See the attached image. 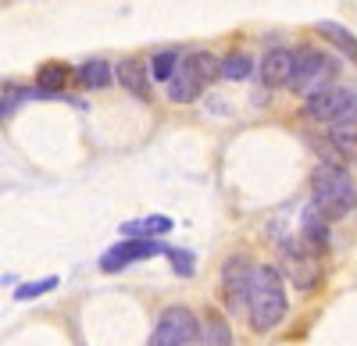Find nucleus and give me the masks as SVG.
<instances>
[{
    "label": "nucleus",
    "instance_id": "nucleus-20",
    "mask_svg": "<svg viewBox=\"0 0 357 346\" xmlns=\"http://www.w3.org/2000/svg\"><path fill=\"white\" fill-rule=\"evenodd\" d=\"M178 68V54L175 50H161V54H154L151 57V75L158 79V82H168V75Z\"/></svg>",
    "mask_w": 357,
    "mask_h": 346
},
{
    "label": "nucleus",
    "instance_id": "nucleus-22",
    "mask_svg": "<svg viewBox=\"0 0 357 346\" xmlns=\"http://www.w3.org/2000/svg\"><path fill=\"white\" fill-rule=\"evenodd\" d=\"M168 257H172V268H175L178 275H193V261H190L186 250H168Z\"/></svg>",
    "mask_w": 357,
    "mask_h": 346
},
{
    "label": "nucleus",
    "instance_id": "nucleus-18",
    "mask_svg": "<svg viewBox=\"0 0 357 346\" xmlns=\"http://www.w3.org/2000/svg\"><path fill=\"white\" fill-rule=\"evenodd\" d=\"M186 61L193 65V72L200 75L204 86H211L215 79H222V72H218V57H215V54H204V50H200V54H190Z\"/></svg>",
    "mask_w": 357,
    "mask_h": 346
},
{
    "label": "nucleus",
    "instance_id": "nucleus-8",
    "mask_svg": "<svg viewBox=\"0 0 357 346\" xmlns=\"http://www.w3.org/2000/svg\"><path fill=\"white\" fill-rule=\"evenodd\" d=\"M289 72H293V50L286 47H272L264 57H261V82L268 90H279V86L289 82Z\"/></svg>",
    "mask_w": 357,
    "mask_h": 346
},
{
    "label": "nucleus",
    "instance_id": "nucleus-24",
    "mask_svg": "<svg viewBox=\"0 0 357 346\" xmlns=\"http://www.w3.org/2000/svg\"><path fill=\"white\" fill-rule=\"evenodd\" d=\"M354 161H357V157H354Z\"/></svg>",
    "mask_w": 357,
    "mask_h": 346
},
{
    "label": "nucleus",
    "instance_id": "nucleus-7",
    "mask_svg": "<svg viewBox=\"0 0 357 346\" xmlns=\"http://www.w3.org/2000/svg\"><path fill=\"white\" fill-rule=\"evenodd\" d=\"M154 253H168L161 243H154L151 236H139V239H129V243H118L104 253V261L100 268L104 272H118V268H126L132 261H143V257H154Z\"/></svg>",
    "mask_w": 357,
    "mask_h": 346
},
{
    "label": "nucleus",
    "instance_id": "nucleus-1",
    "mask_svg": "<svg viewBox=\"0 0 357 346\" xmlns=\"http://www.w3.org/2000/svg\"><path fill=\"white\" fill-rule=\"evenodd\" d=\"M247 310H250V325L254 332H272L286 318V282L275 268H250L247 282Z\"/></svg>",
    "mask_w": 357,
    "mask_h": 346
},
{
    "label": "nucleus",
    "instance_id": "nucleus-19",
    "mask_svg": "<svg viewBox=\"0 0 357 346\" xmlns=\"http://www.w3.org/2000/svg\"><path fill=\"white\" fill-rule=\"evenodd\" d=\"M172 228V218H146V221H129L126 236H161Z\"/></svg>",
    "mask_w": 357,
    "mask_h": 346
},
{
    "label": "nucleus",
    "instance_id": "nucleus-10",
    "mask_svg": "<svg viewBox=\"0 0 357 346\" xmlns=\"http://www.w3.org/2000/svg\"><path fill=\"white\" fill-rule=\"evenodd\" d=\"M247 282H250V265L243 261V257H229V265L222 272V285H225L229 307H240L247 300Z\"/></svg>",
    "mask_w": 357,
    "mask_h": 346
},
{
    "label": "nucleus",
    "instance_id": "nucleus-14",
    "mask_svg": "<svg viewBox=\"0 0 357 346\" xmlns=\"http://www.w3.org/2000/svg\"><path fill=\"white\" fill-rule=\"evenodd\" d=\"M79 82L86 86V90H107L111 86V65L104 61V57H93V61H86L79 68Z\"/></svg>",
    "mask_w": 357,
    "mask_h": 346
},
{
    "label": "nucleus",
    "instance_id": "nucleus-11",
    "mask_svg": "<svg viewBox=\"0 0 357 346\" xmlns=\"http://www.w3.org/2000/svg\"><path fill=\"white\" fill-rule=\"evenodd\" d=\"M118 82H122V90H129L132 97L139 100H151V72H146L143 61H136V57H126L122 65H118Z\"/></svg>",
    "mask_w": 357,
    "mask_h": 346
},
{
    "label": "nucleus",
    "instance_id": "nucleus-5",
    "mask_svg": "<svg viewBox=\"0 0 357 346\" xmlns=\"http://www.w3.org/2000/svg\"><path fill=\"white\" fill-rule=\"evenodd\" d=\"M146 346H200V325L186 307H165Z\"/></svg>",
    "mask_w": 357,
    "mask_h": 346
},
{
    "label": "nucleus",
    "instance_id": "nucleus-17",
    "mask_svg": "<svg viewBox=\"0 0 357 346\" xmlns=\"http://www.w3.org/2000/svg\"><path fill=\"white\" fill-rule=\"evenodd\" d=\"M218 72H222V79H229V82H243L250 72H254V61L247 54H229L225 61H218Z\"/></svg>",
    "mask_w": 357,
    "mask_h": 346
},
{
    "label": "nucleus",
    "instance_id": "nucleus-13",
    "mask_svg": "<svg viewBox=\"0 0 357 346\" xmlns=\"http://www.w3.org/2000/svg\"><path fill=\"white\" fill-rule=\"evenodd\" d=\"M318 33L329 40V43H336V47L350 57V61L357 65V36L350 33V29H343L340 22H318Z\"/></svg>",
    "mask_w": 357,
    "mask_h": 346
},
{
    "label": "nucleus",
    "instance_id": "nucleus-6",
    "mask_svg": "<svg viewBox=\"0 0 357 346\" xmlns=\"http://www.w3.org/2000/svg\"><path fill=\"white\" fill-rule=\"evenodd\" d=\"M282 268L286 275L293 278V285H301V290H311L321 275V261H318V250H311L304 239L301 243H286L282 246Z\"/></svg>",
    "mask_w": 357,
    "mask_h": 346
},
{
    "label": "nucleus",
    "instance_id": "nucleus-3",
    "mask_svg": "<svg viewBox=\"0 0 357 346\" xmlns=\"http://www.w3.org/2000/svg\"><path fill=\"white\" fill-rule=\"evenodd\" d=\"M304 114L311 122H321V125H333L336 132H347V129L357 125V90H350V86H325V90L307 97Z\"/></svg>",
    "mask_w": 357,
    "mask_h": 346
},
{
    "label": "nucleus",
    "instance_id": "nucleus-12",
    "mask_svg": "<svg viewBox=\"0 0 357 346\" xmlns=\"http://www.w3.org/2000/svg\"><path fill=\"white\" fill-rule=\"evenodd\" d=\"M301 228H304V243L311 246V250H321L325 243H329V221L321 218V211L311 204L307 211H304V221H301Z\"/></svg>",
    "mask_w": 357,
    "mask_h": 346
},
{
    "label": "nucleus",
    "instance_id": "nucleus-4",
    "mask_svg": "<svg viewBox=\"0 0 357 346\" xmlns=\"http://www.w3.org/2000/svg\"><path fill=\"white\" fill-rule=\"evenodd\" d=\"M333 75H336V61H333V57H325V54L304 47V50L293 54V72H289L286 86L296 97H311V93L325 90V86L333 82Z\"/></svg>",
    "mask_w": 357,
    "mask_h": 346
},
{
    "label": "nucleus",
    "instance_id": "nucleus-21",
    "mask_svg": "<svg viewBox=\"0 0 357 346\" xmlns=\"http://www.w3.org/2000/svg\"><path fill=\"white\" fill-rule=\"evenodd\" d=\"M57 285V278L50 275V278H40V282H29V285H22V290H15V300H33V297H40V293H50Z\"/></svg>",
    "mask_w": 357,
    "mask_h": 346
},
{
    "label": "nucleus",
    "instance_id": "nucleus-23",
    "mask_svg": "<svg viewBox=\"0 0 357 346\" xmlns=\"http://www.w3.org/2000/svg\"><path fill=\"white\" fill-rule=\"evenodd\" d=\"M4 114H8V107H4V100H0V122H4Z\"/></svg>",
    "mask_w": 357,
    "mask_h": 346
},
{
    "label": "nucleus",
    "instance_id": "nucleus-15",
    "mask_svg": "<svg viewBox=\"0 0 357 346\" xmlns=\"http://www.w3.org/2000/svg\"><path fill=\"white\" fill-rule=\"evenodd\" d=\"M36 86L43 93H61L68 86V68L61 61H47L40 72H36Z\"/></svg>",
    "mask_w": 357,
    "mask_h": 346
},
{
    "label": "nucleus",
    "instance_id": "nucleus-9",
    "mask_svg": "<svg viewBox=\"0 0 357 346\" xmlns=\"http://www.w3.org/2000/svg\"><path fill=\"white\" fill-rule=\"evenodd\" d=\"M200 90H204L200 75L193 72V65L183 57V61H178V68L168 75V100H175V104H190V100L200 97Z\"/></svg>",
    "mask_w": 357,
    "mask_h": 346
},
{
    "label": "nucleus",
    "instance_id": "nucleus-2",
    "mask_svg": "<svg viewBox=\"0 0 357 346\" xmlns=\"http://www.w3.org/2000/svg\"><path fill=\"white\" fill-rule=\"evenodd\" d=\"M311 204L321 211L325 221H340L357 207V186L350 182V171H343L340 164H318L311 175Z\"/></svg>",
    "mask_w": 357,
    "mask_h": 346
},
{
    "label": "nucleus",
    "instance_id": "nucleus-16",
    "mask_svg": "<svg viewBox=\"0 0 357 346\" xmlns=\"http://www.w3.org/2000/svg\"><path fill=\"white\" fill-rule=\"evenodd\" d=\"M204 343L207 346H232V332L225 325V318L218 310H207V318H204Z\"/></svg>",
    "mask_w": 357,
    "mask_h": 346
}]
</instances>
